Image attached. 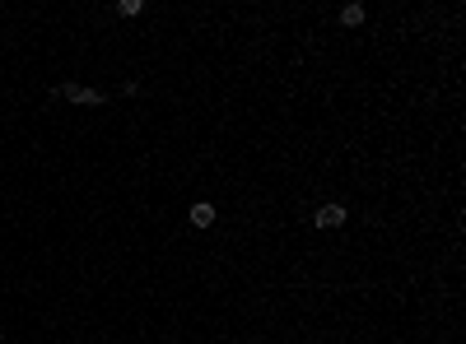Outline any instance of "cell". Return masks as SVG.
Wrapping results in <instances>:
<instances>
[{
  "mask_svg": "<svg viewBox=\"0 0 466 344\" xmlns=\"http://www.w3.org/2000/svg\"><path fill=\"white\" fill-rule=\"evenodd\" d=\"M56 93H61L65 102H84V107H103V102H107L98 89H84V84H61Z\"/></svg>",
  "mask_w": 466,
  "mask_h": 344,
  "instance_id": "cell-1",
  "label": "cell"
},
{
  "mask_svg": "<svg viewBox=\"0 0 466 344\" xmlns=\"http://www.w3.org/2000/svg\"><path fill=\"white\" fill-rule=\"evenodd\" d=\"M312 223H317V228H340V223H345V209H340V205H322V209L312 214Z\"/></svg>",
  "mask_w": 466,
  "mask_h": 344,
  "instance_id": "cell-2",
  "label": "cell"
},
{
  "mask_svg": "<svg viewBox=\"0 0 466 344\" xmlns=\"http://www.w3.org/2000/svg\"><path fill=\"white\" fill-rule=\"evenodd\" d=\"M210 223H215V205H192V228H210Z\"/></svg>",
  "mask_w": 466,
  "mask_h": 344,
  "instance_id": "cell-3",
  "label": "cell"
},
{
  "mask_svg": "<svg viewBox=\"0 0 466 344\" xmlns=\"http://www.w3.org/2000/svg\"><path fill=\"white\" fill-rule=\"evenodd\" d=\"M116 14H126V19H135V14H145V0H121V5H116Z\"/></svg>",
  "mask_w": 466,
  "mask_h": 344,
  "instance_id": "cell-4",
  "label": "cell"
},
{
  "mask_svg": "<svg viewBox=\"0 0 466 344\" xmlns=\"http://www.w3.org/2000/svg\"><path fill=\"white\" fill-rule=\"evenodd\" d=\"M340 19H345V24H364V5H345Z\"/></svg>",
  "mask_w": 466,
  "mask_h": 344,
  "instance_id": "cell-5",
  "label": "cell"
},
{
  "mask_svg": "<svg viewBox=\"0 0 466 344\" xmlns=\"http://www.w3.org/2000/svg\"><path fill=\"white\" fill-rule=\"evenodd\" d=\"M0 340H5V331H0Z\"/></svg>",
  "mask_w": 466,
  "mask_h": 344,
  "instance_id": "cell-6",
  "label": "cell"
}]
</instances>
